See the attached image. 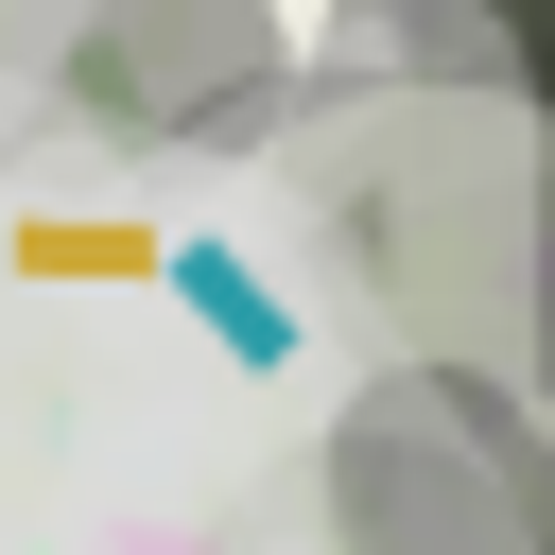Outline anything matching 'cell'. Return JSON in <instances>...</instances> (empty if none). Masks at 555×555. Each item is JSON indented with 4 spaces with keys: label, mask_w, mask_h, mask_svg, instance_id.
Segmentation results:
<instances>
[{
    "label": "cell",
    "mask_w": 555,
    "mask_h": 555,
    "mask_svg": "<svg viewBox=\"0 0 555 555\" xmlns=\"http://www.w3.org/2000/svg\"><path fill=\"white\" fill-rule=\"evenodd\" d=\"M156 278H173V295H191V312H208V330H225V347H243V364H278V347H295V330H278V312H260V295H243V260H225V243H173V260H156Z\"/></svg>",
    "instance_id": "obj_1"
}]
</instances>
